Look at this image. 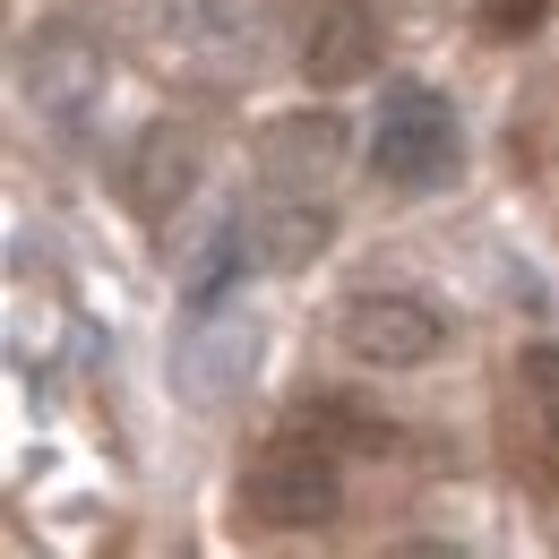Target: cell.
<instances>
[{
  "mask_svg": "<svg viewBox=\"0 0 559 559\" xmlns=\"http://www.w3.org/2000/svg\"><path fill=\"white\" fill-rule=\"evenodd\" d=\"M241 224H250V250H259V267H276V276L319 267V250L336 241V215L319 207L310 190H284V199H267V207H250Z\"/></svg>",
  "mask_w": 559,
  "mask_h": 559,
  "instance_id": "obj_8",
  "label": "cell"
},
{
  "mask_svg": "<svg viewBox=\"0 0 559 559\" xmlns=\"http://www.w3.org/2000/svg\"><path fill=\"white\" fill-rule=\"evenodd\" d=\"M190 181H199V139L181 121H146L139 139H130V155H121V173H112L121 207L139 215V224H164V215L190 199Z\"/></svg>",
  "mask_w": 559,
  "mask_h": 559,
  "instance_id": "obj_5",
  "label": "cell"
},
{
  "mask_svg": "<svg viewBox=\"0 0 559 559\" xmlns=\"http://www.w3.org/2000/svg\"><path fill=\"white\" fill-rule=\"evenodd\" d=\"M370 61H379L370 9H361V0H319V17H310V35H301V78H310L319 95H336L353 78H370Z\"/></svg>",
  "mask_w": 559,
  "mask_h": 559,
  "instance_id": "obj_9",
  "label": "cell"
},
{
  "mask_svg": "<svg viewBox=\"0 0 559 559\" xmlns=\"http://www.w3.org/2000/svg\"><path fill=\"white\" fill-rule=\"evenodd\" d=\"M534 17H543V0H483V35H499V44L534 35Z\"/></svg>",
  "mask_w": 559,
  "mask_h": 559,
  "instance_id": "obj_13",
  "label": "cell"
},
{
  "mask_svg": "<svg viewBox=\"0 0 559 559\" xmlns=\"http://www.w3.org/2000/svg\"><path fill=\"white\" fill-rule=\"evenodd\" d=\"M95 86H104V52L78 26H35V44H26V104L70 130L78 112L95 104Z\"/></svg>",
  "mask_w": 559,
  "mask_h": 559,
  "instance_id": "obj_6",
  "label": "cell"
},
{
  "mask_svg": "<svg viewBox=\"0 0 559 559\" xmlns=\"http://www.w3.org/2000/svg\"><path fill=\"white\" fill-rule=\"evenodd\" d=\"M250 361H259V319H250V310H241V319L207 310V319L181 336V396H190V405H224V396L250 379Z\"/></svg>",
  "mask_w": 559,
  "mask_h": 559,
  "instance_id": "obj_7",
  "label": "cell"
},
{
  "mask_svg": "<svg viewBox=\"0 0 559 559\" xmlns=\"http://www.w3.org/2000/svg\"><path fill=\"white\" fill-rule=\"evenodd\" d=\"M345 155H353V130H345V112H328V104L276 112L250 139V164L267 173V190H328L345 173Z\"/></svg>",
  "mask_w": 559,
  "mask_h": 559,
  "instance_id": "obj_4",
  "label": "cell"
},
{
  "mask_svg": "<svg viewBox=\"0 0 559 559\" xmlns=\"http://www.w3.org/2000/svg\"><path fill=\"white\" fill-rule=\"evenodd\" d=\"M370 164L388 190H448L456 164H465V130H456V104L421 78H396L388 104H379V139H370Z\"/></svg>",
  "mask_w": 559,
  "mask_h": 559,
  "instance_id": "obj_2",
  "label": "cell"
},
{
  "mask_svg": "<svg viewBox=\"0 0 559 559\" xmlns=\"http://www.w3.org/2000/svg\"><path fill=\"white\" fill-rule=\"evenodd\" d=\"M241 508L276 534H328L336 508H345V474H336V448L319 430H284L250 456L241 474Z\"/></svg>",
  "mask_w": 559,
  "mask_h": 559,
  "instance_id": "obj_1",
  "label": "cell"
},
{
  "mask_svg": "<svg viewBox=\"0 0 559 559\" xmlns=\"http://www.w3.org/2000/svg\"><path fill=\"white\" fill-rule=\"evenodd\" d=\"M516 379H525V396L543 405V421H551V439H559V345H525L516 353Z\"/></svg>",
  "mask_w": 559,
  "mask_h": 559,
  "instance_id": "obj_12",
  "label": "cell"
},
{
  "mask_svg": "<svg viewBox=\"0 0 559 559\" xmlns=\"http://www.w3.org/2000/svg\"><path fill=\"white\" fill-rule=\"evenodd\" d=\"M241 233H250V224H233V215H224L207 241H190V259H181V310H190V319L224 310V293L250 276V259H259V250H250Z\"/></svg>",
  "mask_w": 559,
  "mask_h": 559,
  "instance_id": "obj_10",
  "label": "cell"
},
{
  "mask_svg": "<svg viewBox=\"0 0 559 559\" xmlns=\"http://www.w3.org/2000/svg\"><path fill=\"white\" fill-rule=\"evenodd\" d=\"M336 336L370 370H421L430 353L448 345V319L421 293H353L345 310H336Z\"/></svg>",
  "mask_w": 559,
  "mask_h": 559,
  "instance_id": "obj_3",
  "label": "cell"
},
{
  "mask_svg": "<svg viewBox=\"0 0 559 559\" xmlns=\"http://www.w3.org/2000/svg\"><path fill=\"white\" fill-rule=\"evenodd\" d=\"M301 430H319V439L345 448V456H388V448H396V430L379 414H361L353 396H301Z\"/></svg>",
  "mask_w": 559,
  "mask_h": 559,
  "instance_id": "obj_11",
  "label": "cell"
}]
</instances>
